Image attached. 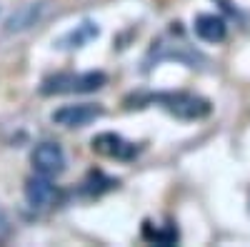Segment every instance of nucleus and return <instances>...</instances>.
<instances>
[{
  "mask_svg": "<svg viewBox=\"0 0 250 247\" xmlns=\"http://www.w3.org/2000/svg\"><path fill=\"white\" fill-rule=\"evenodd\" d=\"M33 160V168L35 172L45 175V177H53V175H60L65 170V152L58 142H40V145L33 150L30 155Z\"/></svg>",
  "mask_w": 250,
  "mask_h": 247,
  "instance_id": "nucleus-4",
  "label": "nucleus"
},
{
  "mask_svg": "<svg viewBox=\"0 0 250 247\" xmlns=\"http://www.w3.org/2000/svg\"><path fill=\"white\" fill-rule=\"evenodd\" d=\"M195 35L205 43H220L228 35V25L220 15H213V13H205V15H198L195 18Z\"/></svg>",
  "mask_w": 250,
  "mask_h": 247,
  "instance_id": "nucleus-7",
  "label": "nucleus"
},
{
  "mask_svg": "<svg viewBox=\"0 0 250 247\" xmlns=\"http://www.w3.org/2000/svg\"><path fill=\"white\" fill-rule=\"evenodd\" d=\"M55 197H58L55 185H53L45 175L38 172L35 177H30V180L25 182V200H28L30 208L45 210V208H50V205L55 202Z\"/></svg>",
  "mask_w": 250,
  "mask_h": 247,
  "instance_id": "nucleus-6",
  "label": "nucleus"
},
{
  "mask_svg": "<svg viewBox=\"0 0 250 247\" xmlns=\"http://www.w3.org/2000/svg\"><path fill=\"white\" fill-rule=\"evenodd\" d=\"M93 150L98 155H105L113 160H133L138 155L135 142H128L125 137L115 135V133H100L93 137Z\"/></svg>",
  "mask_w": 250,
  "mask_h": 247,
  "instance_id": "nucleus-5",
  "label": "nucleus"
},
{
  "mask_svg": "<svg viewBox=\"0 0 250 247\" xmlns=\"http://www.w3.org/2000/svg\"><path fill=\"white\" fill-rule=\"evenodd\" d=\"M103 115V108L95 102H75V105H62L53 113V122L62 128H85L93 120Z\"/></svg>",
  "mask_w": 250,
  "mask_h": 247,
  "instance_id": "nucleus-3",
  "label": "nucleus"
},
{
  "mask_svg": "<svg viewBox=\"0 0 250 247\" xmlns=\"http://www.w3.org/2000/svg\"><path fill=\"white\" fill-rule=\"evenodd\" d=\"M8 235H10V220L3 210H0V242H3Z\"/></svg>",
  "mask_w": 250,
  "mask_h": 247,
  "instance_id": "nucleus-10",
  "label": "nucleus"
},
{
  "mask_svg": "<svg viewBox=\"0 0 250 247\" xmlns=\"http://www.w3.org/2000/svg\"><path fill=\"white\" fill-rule=\"evenodd\" d=\"M153 102L163 110H168L170 115L180 117V120H200L205 115H210V102L190 95V93H165V95H155Z\"/></svg>",
  "mask_w": 250,
  "mask_h": 247,
  "instance_id": "nucleus-2",
  "label": "nucleus"
},
{
  "mask_svg": "<svg viewBox=\"0 0 250 247\" xmlns=\"http://www.w3.org/2000/svg\"><path fill=\"white\" fill-rule=\"evenodd\" d=\"M103 73H58L43 80L40 93L43 95H78V93H93L105 85Z\"/></svg>",
  "mask_w": 250,
  "mask_h": 247,
  "instance_id": "nucleus-1",
  "label": "nucleus"
},
{
  "mask_svg": "<svg viewBox=\"0 0 250 247\" xmlns=\"http://www.w3.org/2000/svg\"><path fill=\"white\" fill-rule=\"evenodd\" d=\"M38 10H40V5H35V3H30V5H25V8H20V10L8 20V30L13 33V30H23V28L33 25L35 18H38Z\"/></svg>",
  "mask_w": 250,
  "mask_h": 247,
  "instance_id": "nucleus-9",
  "label": "nucleus"
},
{
  "mask_svg": "<svg viewBox=\"0 0 250 247\" xmlns=\"http://www.w3.org/2000/svg\"><path fill=\"white\" fill-rule=\"evenodd\" d=\"M95 35H98V25L95 23H83V25H78L75 30H70L65 38H62V43H70V48H83Z\"/></svg>",
  "mask_w": 250,
  "mask_h": 247,
  "instance_id": "nucleus-8",
  "label": "nucleus"
}]
</instances>
